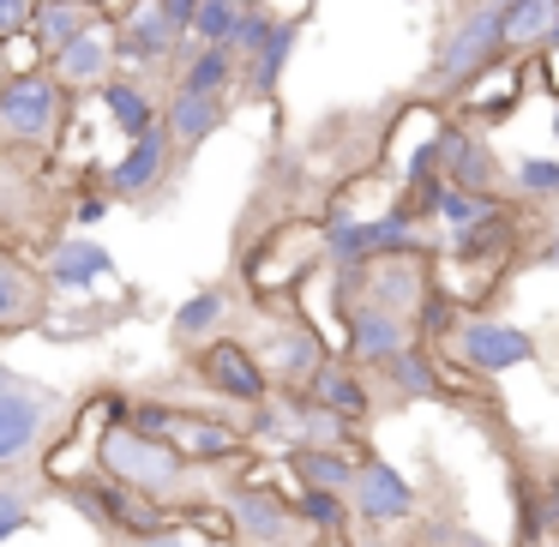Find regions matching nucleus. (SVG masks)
<instances>
[{"mask_svg": "<svg viewBox=\"0 0 559 547\" xmlns=\"http://www.w3.org/2000/svg\"><path fill=\"white\" fill-rule=\"evenodd\" d=\"M103 403V379L67 391L49 379H19L0 391V475L13 469H55L61 451L79 439V427L97 415Z\"/></svg>", "mask_w": 559, "mask_h": 547, "instance_id": "nucleus-1", "label": "nucleus"}, {"mask_svg": "<svg viewBox=\"0 0 559 547\" xmlns=\"http://www.w3.org/2000/svg\"><path fill=\"white\" fill-rule=\"evenodd\" d=\"M91 463L109 469L115 481H127L133 494H145L151 506L175 511L181 523H193L199 511L211 506V481H217L211 469L187 463L169 439L139 433V427H127V421H97V433H91Z\"/></svg>", "mask_w": 559, "mask_h": 547, "instance_id": "nucleus-2", "label": "nucleus"}, {"mask_svg": "<svg viewBox=\"0 0 559 547\" xmlns=\"http://www.w3.org/2000/svg\"><path fill=\"white\" fill-rule=\"evenodd\" d=\"M73 229V181L55 151H0V235L25 253H49Z\"/></svg>", "mask_w": 559, "mask_h": 547, "instance_id": "nucleus-3", "label": "nucleus"}, {"mask_svg": "<svg viewBox=\"0 0 559 547\" xmlns=\"http://www.w3.org/2000/svg\"><path fill=\"white\" fill-rule=\"evenodd\" d=\"M247 295H253V289H247ZM241 337L253 343L259 367H265L271 385H283V391H301L307 379L319 373V361L337 355V343L319 331V319L307 313L295 295H253V301H247Z\"/></svg>", "mask_w": 559, "mask_h": 547, "instance_id": "nucleus-4", "label": "nucleus"}, {"mask_svg": "<svg viewBox=\"0 0 559 547\" xmlns=\"http://www.w3.org/2000/svg\"><path fill=\"white\" fill-rule=\"evenodd\" d=\"M79 91H67L49 67H19L0 91V151H55L79 121Z\"/></svg>", "mask_w": 559, "mask_h": 547, "instance_id": "nucleus-5", "label": "nucleus"}, {"mask_svg": "<svg viewBox=\"0 0 559 547\" xmlns=\"http://www.w3.org/2000/svg\"><path fill=\"white\" fill-rule=\"evenodd\" d=\"M493 61H506V37H499V0H463L457 13L439 25L433 55L421 73V97L451 103L469 79H481Z\"/></svg>", "mask_w": 559, "mask_h": 547, "instance_id": "nucleus-6", "label": "nucleus"}, {"mask_svg": "<svg viewBox=\"0 0 559 547\" xmlns=\"http://www.w3.org/2000/svg\"><path fill=\"white\" fill-rule=\"evenodd\" d=\"M211 499H217L223 518H229L235 547H301L307 542V523L295 518L289 487L253 475V463H247V469H223L217 481H211Z\"/></svg>", "mask_w": 559, "mask_h": 547, "instance_id": "nucleus-7", "label": "nucleus"}, {"mask_svg": "<svg viewBox=\"0 0 559 547\" xmlns=\"http://www.w3.org/2000/svg\"><path fill=\"white\" fill-rule=\"evenodd\" d=\"M181 181H187V163L175 157V145H169L163 127L127 139L121 157L103 163V187H109V199H115V205H127V211H139V217L169 211L175 193H181Z\"/></svg>", "mask_w": 559, "mask_h": 547, "instance_id": "nucleus-8", "label": "nucleus"}, {"mask_svg": "<svg viewBox=\"0 0 559 547\" xmlns=\"http://www.w3.org/2000/svg\"><path fill=\"white\" fill-rule=\"evenodd\" d=\"M181 361V379L187 385H199L205 397H217V403H229V409H259V403L271 397V373L259 367V355H253V343L241 337V331H229V337H211V343H199V349H187V355H175Z\"/></svg>", "mask_w": 559, "mask_h": 547, "instance_id": "nucleus-9", "label": "nucleus"}, {"mask_svg": "<svg viewBox=\"0 0 559 547\" xmlns=\"http://www.w3.org/2000/svg\"><path fill=\"white\" fill-rule=\"evenodd\" d=\"M439 355H451L457 367L493 379V373H511V367H530L542 355V343L530 337L523 325L511 319H493V313H457V325L445 331V343H433Z\"/></svg>", "mask_w": 559, "mask_h": 547, "instance_id": "nucleus-10", "label": "nucleus"}, {"mask_svg": "<svg viewBox=\"0 0 559 547\" xmlns=\"http://www.w3.org/2000/svg\"><path fill=\"white\" fill-rule=\"evenodd\" d=\"M55 325V283L37 253L0 235V343L37 337Z\"/></svg>", "mask_w": 559, "mask_h": 547, "instance_id": "nucleus-11", "label": "nucleus"}, {"mask_svg": "<svg viewBox=\"0 0 559 547\" xmlns=\"http://www.w3.org/2000/svg\"><path fill=\"white\" fill-rule=\"evenodd\" d=\"M247 301H253V295H247V283L235 277V271L199 283V289L169 313V349L187 355V349H199V343H211V337H229V331H241V325H247Z\"/></svg>", "mask_w": 559, "mask_h": 547, "instance_id": "nucleus-12", "label": "nucleus"}, {"mask_svg": "<svg viewBox=\"0 0 559 547\" xmlns=\"http://www.w3.org/2000/svg\"><path fill=\"white\" fill-rule=\"evenodd\" d=\"M523 91H542V73H535V55H506V61H493L481 79H469V85L457 91V97L445 103L451 121L463 127H499L511 121V115L523 109Z\"/></svg>", "mask_w": 559, "mask_h": 547, "instance_id": "nucleus-13", "label": "nucleus"}, {"mask_svg": "<svg viewBox=\"0 0 559 547\" xmlns=\"http://www.w3.org/2000/svg\"><path fill=\"white\" fill-rule=\"evenodd\" d=\"M109 25H115V55H121L127 73H145V79H157V85H169V67H175V55H181L187 31H175L169 19L157 13V0H133V7L109 13Z\"/></svg>", "mask_w": 559, "mask_h": 547, "instance_id": "nucleus-14", "label": "nucleus"}, {"mask_svg": "<svg viewBox=\"0 0 559 547\" xmlns=\"http://www.w3.org/2000/svg\"><path fill=\"white\" fill-rule=\"evenodd\" d=\"M349 511L361 530H397V523H409L421 511V494H415V481L397 463H385L379 451H361L355 487H349Z\"/></svg>", "mask_w": 559, "mask_h": 547, "instance_id": "nucleus-15", "label": "nucleus"}, {"mask_svg": "<svg viewBox=\"0 0 559 547\" xmlns=\"http://www.w3.org/2000/svg\"><path fill=\"white\" fill-rule=\"evenodd\" d=\"M301 31H307V13H277L271 37L259 43L253 55L235 61V103H253V109H271L283 91V73H289L295 49H301Z\"/></svg>", "mask_w": 559, "mask_h": 547, "instance_id": "nucleus-16", "label": "nucleus"}, {"mask_svg": "<svg viewBox=\"0 0 559 547\" xmlns=\"http://www.w3.org/2000/svg\"><path fill=\"white\" fill-rule=\"evenodd\" d=\"M439 181L463 187V193H499L506 187V163L487 145L481 127L445 121V133H439Z\"/></svg>", "mask_w": 559, "mask_h": 547, "instance_id": "nucleus-17", "label": "nucleus"}, {"mask_svg": "<svg viewBox=\"0 0 559 547\" xmlns=\"http://www.w3.org/2000/svg\"><path fill=\"white\" fill-rule=\"evenodd\" d=\"M235 121V97H199V91H169L163 97V133H169L175 157L193 169V157Z\"/></svg>", "mask_w": 559, "mask_h": 547, "instance_id": "nucleus-18", "label": "nucleus"}, {"mask_svg": "<svg viewBox=\"0 0 559 547\" xmlns=\"http://www.w3.org/2000/svg\"><path fill=\"white\" fill-rule=\"evenodd\" d=\"M307 397L313 403H325L331 415H343V421H355V427H367L379 415V385H373V373L367 367H355L349 355H325L319 361V373L307 379Z\"/></svg>", "mask_w": 559, "mask_h": 547, "instance_id": "nucleus-19", "label": "nucleus"}, {"mask_svg": "<svg viewBox=\"0 0 559 547\" xmlns=\"http://www.w3.org/2000/svg\"><path fill=\"white\" fill-rule=\"evenodd\" d=\"M43 271H49L55 295H85V289H97V283L121 277L115 259L103 253V241H97V235H85V229H67L61 241L43 253Z\"/></svg>", "mask_w": 559, "mask_h": 547, "instance_id": "nucleus-20", "label": "nucleus"}, {"mask_svg": "<svg viewBox=\"0 0 559 547\" xmlns=\"http://www.w3.org/2000/svg\"><path fill=\"white\" fill-rule=\"evenodd\" d=\"M103 115L115 121V133L121 139H139V133H151V127H163V97H169V85H157V79H145V73H109L103 79Z\"/></svg>", "mask_w": 559, "mask_h": 547, "instance_id": "nucleus-21", "label": "nucleus"}, {"mask_svg": "<svg viewBox=\"0 0 559 547\" xmlns=\"http://www.w3.org/2000/svg\"><path fill=\"white\" fill-rule=\"evenodd\" d=\"M109 19L103 0H37V19H31V49H37V67H49L67 43H79L85 31H97Z\"/></svg>", "mask_w": 559, "mask_h": 547, "instance_id": "nucleus-22", "label": "nucleus"}, {"mask_svg": "<svg viewBox=\"0 0 559 547\" xmlns=\"http://www.w3.org/2000/svg\"><path fill=\"white\" fill-rule=\"evenodd\" d=\"M49 73L61 79L67 91H79V97H97L103 79L121 73V55H115V25L103 19L97 31H85L79 43H67V49L49 61Z\"/></svg>", "mask_w": 559, "mask_h": 547, "instance_id": "nucleus-23", "label": "nucleus"}, {"mask_svg": "<svg viewBox=\"0 0 559 547\" xmlns=\"http://www.w3.org/2000/svg\"><path fill=\"white\" fill-rule=\"evenodd\" d=\"M169 91H199V97H235V49L229 43H181L169 67Z\"/></svg>", "mask_w": 559, "mask_h": 547, "instance_id": "nucleus-24", "label": "nucleus"}, {"mask_svg": "<svg viewBox=\"0 0 559 547\" xmlns=\"http://www.w3.org/2000/svg\"><path fill=\"white\" fill-rule=\"evenodd\" d=\"M49 506H55L49 469H13V475H0V547L13 542V535L37 530Z\"/></svg>", "mask_w": 559, "mask_h": 547, "instance_id": "nucleus-25", "label": "nucleus"}, {"mask_svg": "<svg viewBox=\"0 0 559 547\" xmlns=\"http://www.w3.org/2000/svg\"><path fill=\"white\" fill-rule=\"evenodd\" d=\"M355 463H361V451H331V445H289L283 451L289 481L295 487H325V494H349Z\"/></svg>", "mask_w": 559, "mask_h": 547, "instance_id": "nucleus-26", "label": "nucleus"}, {"mask_svg": "<svg viewBox=\"0 0 559 547\" xmlns=\"http://www.w3.org/2000/svg\"><path fill=\"white\" fill-rule=\"evenodd\" d=\"M559 25V0H499V37L506 55H542Z\"/></svg>", "mask_w": 559, "mask_h": 547, "instance_id": "nucleus-27", "label": "nucleus"}, {"mask_svg": "<svg viewBox=\"0 0 559 547\" xmlns=\"http://www.w3.org/2000/svg\"><path fill=\"white\" fill-rule=\"evenodd\" d=\"M373 385L397 391V397H445V385H439V355L421 337L403 343L385 367H373Z\"/></svg>", "mask_w": 559, "mask_h": 547, "instance_id": "nucleus-28", "label": "nucleus"}, {"mask_svg": "<svg viewBox=\"0 0 559 547\" xmlns=\"http://www.w3.org/2000/svg\"><path fill=\"white\" fill-rule=\"evenodd\" d=\"M289 499H295V518L307 523V535H343V530H355L349 494H325V487H289Z\"/></svg>", "mask_w": 559, "mask_h": 547, "instance_id": "nucleus-29", "label": "nucleus"}, {"mask_svg": "<svg viewBox=\"0 0 559 547\" xmlns=\"http://www.w3.org/2000/svg\"><path fill=\"white\" fill-rule=\"evenodd\" d=\"M499 205H506L499 193H463V187H439V193H433V229L457 235V229H469V223L493 217Z\"/></svg>", "mask_w": 559, "mask_h": 547, "instance_id": "nucleus-30", "label": "nucleus"}, {"mask_svg": "<svg viewBox=\"0 0 559 547\" xmlns=\"http://www.w3.org/2000/svg\"><path fill=\"white\" fill-rule=\"evenodd\" d=\"M506 187L530 205H559V157H518Z\"/></svg>", "mask_w": 559, "mask_h": 547, "instance_id": "nucleus-31", "label": "nucleus"}, {"mask_svg": "<svg viewBox=\"0 0 559 547\" xmlns=\"http://www.w3.org/2000/svg\"><path fill=\"white\" fill-rule=\"evenodd\" d=\"M235 19H241V0H199L193 7V43H229Z\"/></svg>", "mask_w": 559, "mask_h": 547, "instance_id": "nucleus-32", "label": "nucleus"}, {"mask_svg": "<svg viewBox=\"0 0 559 547\" xmlns=\"http://www.w3.org/2000/svg\"><path fill=\"white\" fill-rule=\"evenodd\" d=\"M37 19V0H0V43H19Z\"/></svg>", "mask_w": 559, "mask_h": 547, "instance_id": "nucleus-33", "label": "nucleus"}, {"mask_svg": "<svg viewBox=\"0 0 559 547\" xmlns=\"http://www.w3.org/2000/svg\"><path fill=\"white\" fill-rule=\"evenodd\" d=\"M535 511H542V530H547V535H559V469L547 475L542 487H535Z\"/></svg>", "mask_w": 559, "mask_h": 547, "instance_id": "nucleus-34", "label": "nucleus"}, {"mask_svg": "<svg viewBox=\"0 0 559 547\" xmlns=\"http://www.w3.org/2000/svg\"><path fill=\"white\" fill-rule=\"evenodd\" d=\"M535 73H542V91L559 103V49H542V55H535Z\"/></svg>", "mask_w": 559, "mask_h": 547, "instance_id": "nucleus-35", "label": "nucleus"}, {"mask_svg": "<svg viewBox=\"0 0 559 547\" xmlns=\"http://www.w3.org/2000/svg\"><path fill=\"white\" fill-rule=\"evenodd\" d=\"M301 547H355V530H343V535H307Z\"/></svg>", "mask_w": 559, "mask_h": 547, "instance_id": "nucleus-36", "label": "nucleus"}, {"mask_svg": "<svg viewBox=\"0 0 559 547\" xmlns=\"http://www.w3.org/2000/svg\"><path fill=\"white\" fill-rule=\"evenodd\" d=\"M355 547H403L397 535H385V530H361L355 535Z\"/></svg>", "mask_w": 559, "mask_h": 547, "instance_id": "nucleus-37", "label": "nucleus"}, {"mask_svg": "<svg viewBox=\"0 0 559 547\" xmlns=\"http://www.w3.org/2000/svg\"><path fill=\"white\" fill-rule=\"evenodd\" d=\"M19 73V61H13V43H0V91H7V79Z\"/></svg>", "mask_w": 559, "mask_h": 547, "instance_id": "nucleus-38", "label": "nucleus"}, {"mask_svg": "<svg viewBox=\"0 0 559 547\" xmlns=\"http://www.w3.org/2000/svg\"><path fill=\"white\" fill-rule=\"evenodd\" d=\"M19 379H25L19 367H7V361H0V391H7V385H19Z\"/></svg>", "mask_w": 559, "mask_h": 547, "instance_id": "nucleus-39", "label": "nucleus"}, {"mask_svg": "<svg viewBox=\"0 0 559 547\" xmlns=\"http://www.w3.org/2000/svg\"><path fill=\"white\" fill-rule=\"evenodd\" d=\"M542 259H547V265H559V229L547 235V253H542Z\"/></svg>", "mask_w": 559, "mask_h": 547, "instance_id": "nucleus-40", "label": "nucleus"}, {"mask_svg": "<svg viewBox=\"0 0 559 547\" xmlns=\"http://www.w3.org/2000/svg\"><path fill=\"white\" fill-rule=\"evenodd\" d=\"M457 547H481V542H475V535H469V530H463V542H457Z\"/></svg>", "mask_w": 559, "mask_h": 547, "instance_id": "nucleus-41", "label": "nucleus"}, {"mask_svg": "<svg viewBox=\"0 0 559 547\" xmlns=\"http://www.w3.org/2000/svg\"><path fill=\"white\" fill-rule=\"evenodd\" d=\"M547 49H559V25H554V37H547Z\"/></svg>", "mask_w": 559, "mask_h": 547, "instance_id": "nucleus-42", "label": "nucleus"}, {"mask_svg": "<svg viewBox=\"0 0 559 547\" xmlns=\"http://www.w3.org/2000/svg\"><path fill=\"white\" fill-rule=\"evenodd\" d=\"M554 139H559V103H554Z\"/></svg>", "mask_w": 559, "mask_h": 547, "instance_id": "nucleus-43", "label": "nucleus"}, {"mask_svg": "<svg viewBox=\"0 0 559 547\" xmlns=\"http://www.w3.org/2000/svg\"><path fill=\"white\" fill-rule=\"evenodd\" d=\"M241 7H271V0H241Z\"/></svg>", "mask_w": 559, "mask_h": 547, "instance_id": "nucleus-44", "label": "nucleus"}, {"mask_svg": "<svg viewBox=\"0 0 559 547\" xmlns=\"http://www.w3.org/2000/svg\"><path fill=\"white\" fill-rule=\"evenodd\" d=\"M554 211H559V205H554Z\"/></svg>", "mask_w": 559, "mask_h": 547, "instance_id": "nucleus-45", "label": "nucleus"}]
</instances>
